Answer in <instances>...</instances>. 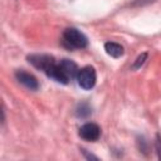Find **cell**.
Segmentation results:
<instances>
[{"label":"cell","instance_id":"obj_1","mask_svg":"<svg viewBox=\"0 0 161 161\" xmlns=\"http://www.w3.org/2000/svg\"><path fill=\"white\" fill-rule=\"evenodd\" d=\"M78 65L70 60V59H60L59 62H55V64L50 68V70L47 73V75L55 82L67 84L78 74Z\"/></svg>","mask_w":161,"mask_h":161},{"label":"cell","instance_id":"obj_2","mask_svg":"<svg viewBox=\"0 0 161 161\" xmlns=\"http://www.w3.org/2000/svg\"><path fill=\"white\" fill-rule=\"evenodd\" d=\"M62 42L68 49H83L88 45L87 36L77 28H67L63 31Z\"/></svg>","mask_w":161,"mask_h":161},{"label":"cell","instance_id":"obj_3","mask_svg":"<svg viewBox=\"0 0 161 161\" xmlns=\"http://www.w3.org/2000/svg\"><path fill=\"white\" fill-rule=\"evenodd\" d=\"M75 79H77V83L80 88H83L86 91L92 89L96 84V80H97L96 69L91 65H86V67H83L78 70V74H77Z\"/></svg>","mask_w":161,"mask_h":161},{"label":"cell","instance_id":"obj_4","mask_svg":"<svg viewBox=\"0 0 161 161\" xmlns=\"http://www.w3.org/2000/svg\"><path fill=\"white\" fill-rule=\"evenodd\" d=\"M28 62L35 67L36 69L44 72L45 74L50 70V68L55 64V59L54 57L52 55H48V54H30L28 55Z\"/></svg>","mask_w":161,"mask_h":161},{"label":"cell","instance_id":"obj_5","mask_svg":"<svg viewBox=\"0 0 161 161\" xmlns=\"http://www.w3.org/2000/svg\"><path fill=\"white\" fill-rule=\"evenodd\" d=\"M78 135L80 136V138H83L84 141H89V142H94L101 137V128L97 123L93 122H87L83 126H80Z\"/></svg>","mask_w":161,"mask_h":161},{"label":"cell","instance_id":"obj_6","mask_svg":"<svg viewBox=\"0 0 161 161\" xmlns=\"http://www.w3.org/2000/svg\"><path fill=\"white\" fill-rule=\"evenodd\" d=\"M15 78H16V80L19 83H21L23 86H25L30 91H36L39 88L38 79L31 73H28V72H25L23 69H19V70L15 72Z\"/></svg>","mask_w":161,"mask_h":161},{"label":"cell","instance_id":"obj_7","mask_svg":"<svg viewBox=\"0 0 161 161\" xmlns=\"http://www.w3.org/2000/svg\"><path fill=\"white\" fill-rule=\"evenodd\" d=\"M104 50L108 55H111L112 58H119L123 55L125 53V49L121 44L118 43H114V42H107L104 44Z\"/></svg>","mask_w":161,"mask_h":161},{"label":"cell","instance_id":"obj_8","mask_svg":"<svg viewBox=\"0 0 161 161\" xmlns=\"http://www.w3.org/2000/svg\"><path fill=\"white\" fill-rule=\"evenodd\" d=\"M92 113V109H91V106L87 103V102H82L78 104L77 109H75V114L80 118H86L88 117L89 114Z\"/></svg>","mask_w":161,"mask_h":161},{"label":"cell","instance_id":"obj_9","mask_svg":"<svg viewBox=\"0 0 161 161\" xmlns=\"http://www.w3.org/2000/svg\"><path fill=\"white\" fill-rule=\"evenodd\" d=\"M146 58H147V53H142L141 55H138L137 59H136V62H135L133 65H132V69H137V68H140V67L145 63Z\"/></svg>","mask_w":161,"mask_h":161},{"label":"cell","instance_id":"obj_10","mask_svg":"<svg viewBox=\"0 0 161 161\" xmlns=\"http://www.w3.org/2000/svg\"><path fill=\"white\" fill-rule=\"evenodd\" d=\"M156 150H157L158 158L161 160V137H160V135H157V137H156Z\"/></svg>","mask_w":161,"mask_h":161}]
</instances>
